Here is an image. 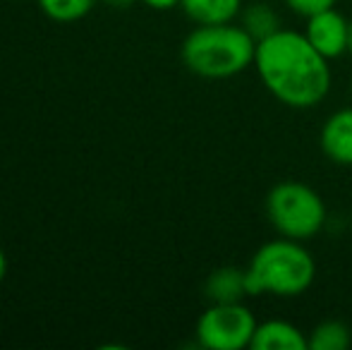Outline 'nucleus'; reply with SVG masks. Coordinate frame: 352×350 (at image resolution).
Returning <instances> with one entry per match:
<instances>
[{
	"mask_svg": "<svg viewBox=\"0 0 352 350\" xmlns=\"http://www.w3.org/2000/svg\"><path fill=\"white\" fill-rule=\"evenodd\" d=\"M247 269L250 295H274V298H297L307 293L316 278L314 254L305 243L278 238L264 243L252 254Z\"/></svg>",
	"mask_w": 352,
	"mask_h": 350,
	"instance_id": "7ed1b4c3",
	"label": "nucleus"
},
{
	"mask_svg": "<svg viewBox=\"0 0 352 350\" xmlns=\"http://www.w3.org/2000/svg\"><path fill=\"white\" fill-rule=\"evenodd\" d=\"M254 350H307L309 336L297 324L285 319H266L256 324L252 346Z\"/></svg>",
	"mask_w": 352,
	"mask_h": 350,
	"instance_id": "6e6552de",
	"label": "nucleus"
},
{
	"mask_svg": "<svg viewBox=\"0 0 352 350\" xmlns=\"http://www.w3.org/2000/svg\"><path fill=\"white\" fill-rule=\"evenodd\" d=\"M204 293L209 303H245V298H250L247 269L221 266V269L211 271L206 278Z\"/></svg>",
	"mask_w": 352,
	"mask_h": 350,
	"instance_id": "1a4fd4ad",
	"label": "nucleus"
},
{
	"mask_svg": "<svg viewBox=\"0 0 352 350\" xmlns=\"http://www.w3.org/2000/svg\"><path fill=\"white\" fill-rule=\"evenodd\" d=\"M254 70L266 91L295 111L316 108L333 85L331 61L311 46L305 32L295 29L280 27L256 41Z\"/></svg>",
	"mask_w": 352,
	"mask_h": 350,
	"instance_id": "f257e3e1",
	"label": "nucleus"
},
{
	"mask_svg": "<svg viewBox=\"0 0 352 350\" xmlns=\"http://www.w3.org/2000/svg\"><path fill=\"white\" fill-rule=\"evenodd\" d=\"M305 36L321 56L336 61V58L348 53L350 19L336 8L321 10V12L305 19Z\"/></svg>",
	"mask_w": 352,
	"mask_h": 350,
	"instance_id": "423d86ee",
	"label": "nucleus"
},
{
	"mask_svg": "<svg viewBox=\"0 0 352 350\" xmlns=\"http://www.w3.org/2000/svg\"><path fill=\"white\" fill-rule=\"evenodd\" d=\"M348 53L352 56V19H350V39H348Z\"/></svg>",
	"mask_w": 352,
	"mask_h": 350,
	"instance_id": "a211bd4d",
	"label": "nucleus"
},
{
	"mask_svg": "<svg viewBox=\"0 0 352 350\" xmlns=\"http://www.w3.org/2000/svg\"><path fill=\"white\" fill-rule=\"evenodd\" d=\"M319 146L336 166H352V106L338 108L319 130Z\"/></svg>",
	"mask_w": 352,
	"mask_h": 350,
	"instance_id": "0eeeda50",
	"label": "nucleus"
},
{
	"mask_svg": "<svg viewBox=\"0 0 352 350\" xmlns=\"http://www.w3.org/2000/svg\"><path fill=\"white\" fill-rule=\"evenodd\" d=\"M256 317L245 303H211L197 319L195 336L201 348L242 350L252 346Z\"/></svg>",
	"mask_w": 352,
	"mask_h": 350,
	"instance_id": "39448f33",
	"label": "nucleus"
},
{
	"mask_svg": "<svg viewBox=\"0 0 352 350\" xmlns=\"http://www.w3.org/2000/svg\"><path fill=\"white\" fill-rule=\"evenodd\" d=\"M264 209L276 233L300 243L316 238L329 221L324 197L300 180H283L271 187Z\"/></svg>",
	"mask_w": 352,
	"mask_h": 350,
	"instance_id": "20e7f679",
	"label": "nucleus"
},
{
	"mask_svg": "<svg viewBox=\"0 0 352 350\" xmlns=\"http://www.w3.org/2000/svg\"><path fill=\"white\" fill-rule=\"evenodd\" d=\"M350 226H352V219H350Z\"/></svg>",
	"mask_w": 352,
	"mask_h": 350,
	"instance_id": "6ab92c4d",
	"label": "nucleus"
},
{
	"mask_svg": "<svg viewBox=\"0 0 352 350\" xmlns=\"http://www.w3.org/2000/svg\"><path fill=\"white\" fill-rule=\"evenodd\" d=\"M307 336H309V350H345L352 343L350 327L340 319H324Z\"/></svg>",
	"mask_w": 352,
	"mask_h": 350,
	"instance_id": "f8f14e48",
	"label": "nucleus"
},
{
	"mask_svg": "<svg viewBox=\"0 0 352 350\" xmlns=\"http://www.w3.org/2000/svg\"><path fill=\"white\" fill-rule=\"evenodd\" d=\"M256 41L242 24H197L182 41V63L201 80H230L254 65Z\"/></svg>",
	"mask_w": 352,
	"mask_h": 350,
	"instance_id": "f03ea898",
	"label": "nucleus"
},
{
	"mask_svg": "<svg viewBox=\"0 0 352 350\" xmlns=\"http://www.w3.org/2000/svg\"><path fill=\"white\" fill-rule=\"evenodd\" d=\"M240 24L250 32V36L254 41H261V39L271 36L280 29V17L269 3H250L242 8L240 12Z\"/></svg>",
	"mask_w": 352,
	"mask_h": 350,
	"instance_id": "9b49d317",
	"label": "nucleus"
},
{
	"mask_svg": "<svg viewBox=\"0 0 352 350\" xmlns=\"http://www.w3.org/2000/svg\"><path fill=\"white\" fill-rule=\"evenodd\" d=\"M108 5H113V8H118V10H125V8H130V5H135L137 0H106Z\"/></svg>",
	"mask_w": 352,
	"mask_h": 350,
	"instance_id": "dca6fc26",
	"label": "nucleus"
},
{
	"mask_svg": "<svg viewBox=\"0 0 352 350\" xmlns=\"http://www.w3.org/2000/svg\"><path fill=\"white\" fill-rule=\"evenodd\" d=\"M287 5V10H292L295 14L300 17H311V14L321 12V10H329V8H336L338 0H283Z\"/></svg>",
	"mask_w": 352,
	"mask_h": 350,
	"instance_id": "4468645a",
	"label": "nucleus"
},
{
	"mask_svg": "<svg viewBox=\"0 0 352 350\" xmlns=\"http://www.w3.org/2000/svg\"><path fill=\"white\" fill-rule=\"evenodd\" d=\"M5 274H8V257H5L3 248H0V283L5 281Z\"/></svg>",
	"mask_w": 352,
	"mask_h": 350,
	"instance_id": "f3484780",
	"label": "nucleus"
},
{
	"mask_svg": "<svg viewBox=\"0 0 352 350\" xmlns=\"http://www.w3.org/2000/svg\"><path fill=\"white\" fill-rule=\"evenodd\" d=\"M96 3L98 0H38V8L53 22L70 24L87 17L96 8Z\"/></svg>",
	"mask_w": 352,
	"mask_h": 350,
	"instance_id": "ddd939ff",
	"label": "nucleus"
},
{
	"mask_svg": "<svg viewBox=\"0 0 352 350\" xmlns=\"http://www.w3.org/2000/svg\"><path fill=\"white\" fill-rule=\"evenodd\" d=\"M144 5H148L151 10H158V12H166V10L180 8L182 0H142Z\"/></svg>",
	"mask_w": 352,
	"mask_h": 350,
	"instance_id": "2eb2a0df",
	"label": "nucleus"
},
{
	"mask_svg": "<svg viewBox=\"0 0 352 350\" xmlns=\"http://www.w3.org/2000/svg\"><path fill=\"white\" fill-rule=\"evenodd\" d=\"M185 14L195 24H228L242 12V0H182Z\"/></svg>",
	"mask_w": 352,
	"mask_h": 350,
	"instance_id": "9d476101",
	"label": "nucleus"
}]
</instances>
